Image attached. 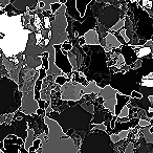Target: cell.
<instances>
[{
  "mask_svg": "<svg viewBox=\"0 0 153 153\" xmlns=\"http://www.w3.org/2000/svg\"><path fill=\"white\" fill-rule=\"evenodd\" d=\"M138 142L140 146L134 149V153H153V144L147 140L144 135L138 140Z\"/></svg>",
  "mask_w": 153,
  "mask_h": 153,
  "instance_id": "obj_23",
  "label": "cell"
},
{
  "mask_svg": "<svg viewBox=\"0 0 153 153\" xmlns=\"http://www.w3.org/2000/svg\"><path fill=\"white\" fill-rule=\"evenodd\" d=\"M97 2H104V3H109V4H112V5H115L117 7H121V1L119 0H97Z\"/></svg>",
  "mask_w": 153,
  "mask_h": 153,
  "instance_id": "obj_35",
  "label": "cell"
},
{
  "mask_svg": "<svg viewBox=\"0 0 153 153\" xmlns=\"http://www.w3.org/2000/svg\"><path fill=\"white\" fill-rule=\"evenodd\" d=\"M36 138H37V135H36V133H35V131L32 128H28V136L25 140V145H24L26 150H30V147L34 145V142Z\"/></svg>",
  "mask_w": 153,
  "mask_h": 153,
  "instance_id": "obj_28",
  "label": "cell"
},
{
  "mask_svg": "<svg viewBox=\"0 0 153 153\" xmlns=\"http://www.w3.org/2000/svg\"><path fill=\"white\" fill-rule=\"evenodd\" d=\"M129 133H130V130H124V131L119 132L117 134H111L110 138L113 144H117V143L121 142V140H126L128 137V135H129Z\"/></svg>",
  "mask_w": 153,
  "mask_h": 153,
  "instance_id": "obj_27",
  "label": "cell"
},
{
  "mask_svg": "<svg viewBox=\"0 0 153 153\" xmlns=\"http://www.w3.org/2000/svg\"><path fill=\"white\" fill-rule=\"evenodd\" d=\"M132 47L135 49L138 59H143V58L149 57L150 55H152V49L147 44H145L144 46H132Z\"/></svg>",
  "mask_w": 153,
  "mask_h": 153,
  "instance_id": "obj_25",
  "label": "cell"
},
{
  "mask_svg": "<svg viewBox=\"0 0 153 153\" xmlns=\"http://www.w3.org/2000/svg\"><path fill=\"white\" fill-rule=\"evenodd\" d=\"M38 103H39V107H40V108L45 109V110H46V101L40 99V100L38 101Z\"/></svg>",
  "mask_w": 153,
  "mask_h": 153,
  "instance_id": "obj_46",
  "label": "cell"
},
{
  "mask_svg": "<svg viewBox=\"0 0 153 153\" xmlns=\"http://www.w3.org/2000/svg\"><path fill=\"white\" fill-rule=\"evenodd\" d=\"M149 131H150V133H153V126H150V127H149Z\"/></svg>",
  "mask_w": 153,
  "mask_h": 153,
  "instance_id": "obj_52",
  "label": "cell"
},
{
  "mask_svg": "<svg viewBox=\"0 0 153 153\" xmlns=\"http://www.w3.org/2000/svg\"><path fill=\"white\" fill-rule=\"evenodd\" d=\"M40 108L39 107L38 101L35 99V92L30 91L27 94H23V98H22V105L20 111L28 115L36 114L37 110Z\"/></svg>",
  "mask_w": 153,
  "mask_h": 153,
  "instance_id": "obj_14",
  "label": "cell"
},
{
  "mask_svg": "<svg viewBox=\"0 0 153 153\" xmlns=\"http://www.w3.org/2000/svg\"><path fill=\"white\" fill-rule=\"evenodd\" d=\"M92 2V0H76V9L80 12L82 17H84L87 12V7L90 3Z\"/></svg>",
  "mask_w": 153,
  "mask_h": 153,
  "instance_id": "obj_26",
  "label": "cell"
},
{
  "mask_svg": "<svg viewBox=\"0 0 153 153\" xmlns=\"http://www.w3.org/2000/svg\"><path fill=\"white\" fill-rule=\"evenodd\" d=\"M23 92L10 76H0V115L14 114L20 110Z\"/></svg>",
  "mask_w": 153,
  "mask_h": 153,
  "instance_id": "obj_3",
  "label": "cell"
},
{
  "mask_svg": "<svg viewBox=\"0 0 153 153\" xmlns=\"http://www.w3.org/2000/svg\"><path fill=\"white\" fill-rule=\"evenodd\" d=\"M28 122L24 119H14L11 124H0V142H3L4 138L10 134H15L25 142L28 136Z\"/></svg>",
  "mask_w": 153,
  "mask_h": 153,
  "instance_id": "obj_9",
  "label": "cell"
},
{
  "mask_svg": "<svg viewBox=\"0 0 153 153\" xmlns=\"http://www.w3.org/2000/svg\"><path fill=\"white\" fill-rule=\"evenodd\" d=\"M147 45H149V46L151 47V49H152V58H153V41L152 40H149V41H147V43H146Z\"/></svg>",
  "mask_w": 153,
  "mask_h": 153,
  "instance_id": "obj_49",
  "label": "cell"
},
{
  "mask_svg": "<svg viewBox=\"0 0 153 153\" xmlns=\"http://www.w3.org/2000/svg\"><path fill=\"white\" fill-rule=\"evenodd\" d=\"M131 98H134V99H142L143 98V94H140V92H138V91H136V90H134L133 92L131 94Z\"/></svg>",
  "mask_w": 153,
  "mask_h": 153,
  "instance_id": "obj_44",
  "label": "cell"
},
{
  "mask_svg": "<svg viewBox=\"0 0 153 153\" xmlns=\"http://www.w3.org/2000/svg\"><path fill=\"white\" fill-rule=\"evenodd\" d=\"M150 127V126H149ZM149 127H145L142 129V132L143 134H144L145 138H146L147 140H149L150 143H152L153 144V133H150V131H149Z\"/></svg>",
  "mask_w": 153,
  "mask_h": 153,
  "instance_id": "obj_31",
  "label": "cell"
},
{
  "mask_svg": "<svg viewBox=\"0 0 153 153\" xmlns=\"http://www.w3.org/2000/svg\"><path fill=\"white\" fill-rule=\"evenodd\" d=\"M94 128L99 130H103V131H106L107 132V127L105 124H98V125H94Z\"/></svg>",
  "mask_w": 153,
  "mask_h": 153,
  "instance_id": "obj_45",
  "label": "cell"
},
{
  "mask_svg": "<svg viewBox=\"0 0 153 153\" xmlns=\"http://www.w3.org/2000/svg\"><path fill=\"white\" fill-rule=\"evenodd\" d=\"M56 51V60L55 63L62 71L65 74H67V76L72 78V72H74V67H72L71 63L69 61L68 56L64 55L63 51H62V44H56L53 45Z\"/></svg>",
  "mask_w": 153,
  "mask_h": 153,
  "instance_id": "obj_12",
  "label": "cell"
},
{
  "mask_svg": "<svg viewBox=\"0 0 153 153\" xmlns=\"http://www.w3.org/2000/svg\"><path fill=\"white\" fill-rule=\"evenodd\" d=\"M56 19L51 22V44H62L68 40L69 36L67 33V16H66V5L63 4L60 10L55 14Z\"/></svg>",
  "mask_w": 153,
  "mask_h": 153,
  "instance_id": "obj_7",
  "label": "cell"
},
{
  "mask_svg": "<svg viewBox=\"0 0 153 153\" xmlns=\"http://www.w3.org/2000/svg\"><path fill=\"white\" fill-rule=\"evenodd\" d=\"M105 41H106V47H104V48L106 53H110L114 48H121L123 46L122 43L117 39V37L110 32H108L107 36L105 37Z\"/></svg>",
  "mask_w": 153,
  "mask_h": 153,
  "instance_id": "obj_20",
  "label": "cell"
},
{
  "mask_svg": "<svg viewBox=\"0 0 153 153\" xmlns=\"http://www.w3.org/2000/svg\"><path fill=\"white\" fill-rule=\"evenodd\" d=\"M142 64H143V59H138L137 61L134 64H132L130 67H131V69H137V68H140V66H142Z\"/></svg>",
  "mask_w": 153,
  "mask_h": 153,
  "instance_id": "obj_42",
  "label": "cell"
},
{
  "mask_svg": "<svg viewBox=\"0 0 153 153\" xmlns=\"http://www.w3.org/2000/svg\"><path fill=\"white\" fill-rule=\"evenodd\" d=\"M140 117H134V119L130 120V121H128V122H124V123L117 121V123H115V127H114V129L112 130L111 134H117L119 132L124 131V130L133 129V128H135L136 126L138 125V123H140ZM111 134H110V135H111Z\"/></svg>",
  "mask_w": 153,
  "mask_h": 153,
  "instance_id": "obj_18",
  "label": "cell"
},
{
  "mask_svg": "<svg viewBox=\"0 0 153 153\" xmlns=\"http://www.w3.org/2000/svg\"><path fill=\"white\" fill-rule=\"evenodd\" d=\"M109 32L112 33V34L114 35L115 37H117V39L120 41V42L122 43V45H127V42H126L125 39H124L123 37H122V35H121V33H120V30H117V32H113V30H109Z\"/></svg>",
  "mask_w": 153,
  "mask_h": 153,
  "instance_id": "obj_34",
  "label": "cell"
},
{
  "mask_svg": "<svg viewBox=\"0 0 153 153\" xmlns=\"http://www.w3.org/2000/svg\"><path fill=\"white\" fill-rule=\"evenodd\" d=\"M119 1H121V0H119Z\"/></svg>",
  "mask_w": 153,
  "mask_h": 153,
  "instance_id": "obj_54",
  "label": "cell"
},
{
  "mask_svg": "<svg viewBox=\"0 0 153 153\" xmlns=\"http://www.w3.org/2000/svg\"><path fill=\"white\" fill-rule=\"evenodd\" d=\"M12 3L21 15L26 14L28 11H36L39 7V0H14Z\"/></svg>",
  "mask_w": 153,
  "mask_h": 153,
  "instance_id": "obj_16",
  "label": "cell"
},
{
  "mask_svg": "<svg viewBox=\"0 0 153 153\" xmlns=\"http://www.w3.org/2000/svg\"><path fill=\"white\" fill-rule=\"evenodd\" d=\"M85 86L74 81H70L61 87V99L63 101H80L83 97Z\"/></svg>",
  "mask_w": 153,
  "mask_h": 153,
  "instance_id": "obj_11",
  "label": "cell"
},
{
  "mask_svg": "<svg viewBox=\"0 0 153 153\" xmlns=\"http://www.w3.org/2000/svg\"><path fill=\"white\" fill-rule=\"evenodd\" d=\"M39 7H41L42 10H44L45 7V3L43 2V1H39Z\"/></svg>",
  "mask_w": 153,
  "mask_h": 153,
  "instance_id": "obj_51",
  "label": "cell"
},
{
  "mask_svg": "<svg viewBox=\"0 0 153 153\" xmlns=\"http://www.w3.org/2000/svg\"><path fill=\"white\" fill-rule=\"evenodd\" d=\"M144 72L140 68L130 69L125 72H115L111 76L110 86L125 96H131L134 90L140 85V81L144 78Z\"/></svg>",
  "mask_w": 153,
  "mask_h": 153,
  "instance_id": "obj_6",
  "label": "cell"
},
{
  "mask_svg": "<svg viewBox=\"0 0 153 153\" xmlns=\"http://www.w3.org/2000/svg\"><path fill=\"white\" fill-rule=\"evenodd\" d=\"M62 3H60V2H57V3H53V4L51 5V12H53V14H56L58 11L60 10V7H62Z\"/></svg>",
  "mask_w": 153,
  "mask_h": 153,
  "instance_id": "obj_38",
  "label": "cell"
},
{
  "mask_svg": "<svg viewBox=\"0 0 153 153\" xmlns=\"http://www.w3.org/2000/svg\"><path fill=\"white\" fill-rule=\"evenodd\" d=\"M25 27L23 22V15L9 16L4 11L0 14V37L11 33L21 30Z\"/></svg>",
  "mask_w": 153,
  "mask_h": 153,
  "instance_id": "obj_10",
  "label": "cell"
},
{
  "mask_svg": "<svg viewBox=\"0 0 153 153\" xmlns=\"http://www.w3.org/2000/svg\"><path fill=\"white\" fill-rule=\"evenodd\" d=\"M20 153H39L38 151H34V152H30V151H27L25 149V147H24V145H22L21 147H20Z\"/></svg>",
  "mask_w": 153,
  "mask_h": 153,
  "instance_id": "obj_47",
  "label": "cell"
},
{
  "mask_svg": "<svg viewBox=\"0 0 153 153\" xmlns=\"http://www.w3.org/2000/svg\"><path fill=\"white\" fill-rule=\"evenodd\" d=\"M121 53L123 55L124 59H125L126 65L131 66L138 60L137 53H136L135 49L131 46V45H123L121 47Z\"/></svg>",
  "mask_w": 153,
  "mask_h": 153,
  "instance_id": "obj_17",
  "label": "cell"
},
{
  "mask_svg": "<svg viewBox=\"0 0 153 153\" xmlns=\"http://www.w3.org/2000/svg\"><path fill=\"white\" fill-rule=\"evenodd\" d=\"M45 124L48 126V135L44 133L38 136L42 140V152L41 153H79L80 147L76 140L64 133L62 127L53 119L44 117Z\"/></svg>",
  "mask_w": 153,
  "mask_h": 153,
  "instance_id": "obj_2",
  "label": "cell"
},
{
  "mask_svg": "<svg viewBox=\"0 0 153 153\" xmlns=\"http://www.w3.org/2000/svg\"><path fill=\"white\" fill-rule=\"evenodd\" d=\"M146 12H147V13L149 14V15L151 16V17L153 18V0H152V7H151L150 10H148V11H146Z\"/></svg>",
  "mask_w": 153,
  "mask_h": 153,
  "instance_id": "obj_50",
  "label": "cell"
},
{
  "mask_svg": "<svg viewBox=\"0 0 153 153\" xmlns=\"http://www.w3.org/2000/svg\"><path fill=\"white\" fill-rule=\"evenodd\" d=\"M117 106H115V117H119L121 111L123 110V108L125 106H127L130 103V100H131V97L130 96H125V94H122L121 92L117 91Z\"/></svg>",
  "mask_w": 153,
  "mask_h": 153,
  "instance_id": "obj_21",
  "label": "cell"
},
{
  "mask_svg": "<svg viewBox=\"0 0 153 153\" xmlns=\"http://www.w3.org/2000/svg\"><path fill=\"white\" fill-rule=\"evenodd\" d=\"M125 153H134V145L132 142H130L128 144L127 148L125 149Z\"/></svg>",
  "mask_w": 153,
  "mask_h": 153,
  "instance_id": "obj_41",
  "label": "cell"
},
{
  "mask_svg": "<svg viewBox=\"0 0 153 153\" xmlns=\"http://www.w3.org/2000/svg\"><path fill=\"white\" fill-rule=\"evenodd\" d=\"M102 88L98 85L96 81H89V84L83 89V94H100Z\"/></svg>",
  "mask_w": 153,
  "mask_h": 153,
  "instance_id": "obj_24",
  "label": "cell"
},
{
  "mask_svg": "<svg viewBox=\"0 0 153 153\" xmlns=\"http://www.w3.org/2000/svg\"><path fill=\"white\" fill-rule=\"evenodd\" d=\"M47 117L57 122L65 134L68 130L74 129L82 140L94 128V124H91L94 114L85 110L81 104L69 107L61 113L51 111L47 113Z\"/></svg>",
  "mask_w": 153,
  "mask_h": 153,
  "instance_id": "obj_1",
  "label": "cell"
},
{
  "mask_svg": "<svg viewBox=\"0 0 153 153\" xmlns=\"http://www.w3.org/2000/svg\"><path fill=\"white\" fill-rule=\"evenodd\" d=\"M37 114L39 115V117H45L47 115V112L45 109H42V108H39L38 110H37Z\"/></svg>",
  "mask_w": 153,
  "mask_h": 153,
  "instance_id": "obj_43",
  "label": "cell"
},
{
  "mask_svg": "<svg viewBox=\"0 0 153 153\" xmlns=\"http://www.w3.org/2000/svg\"><path fill=\"white\" fill-rule=\"evenodd\" d=\"M138 125H140L142 128L149 127V126H151L150 120H140V123H138Z\"/></svg>",
  "mask_w": 153,
  "mask_h": 153,
  "instance_id": "obj_40",
  "label": "cell"
},
{
  "mask_svg": "<svg viewBox=\"0 0 153 153\" xmlns=\"http://www.w3.org/2000/svg\"><path fill=\"white\" fill-rule=\"evenodd\" d=\"M43 26H44V28H49V30L51 28V21L49 19V17H44V19H43Z\"/></svg>",
  "mask_w": 153,
  "mask_h": 153,
  "instance_id": "obj_39",
  "label": "cell"
},
{
  "mask_svg": "<svg viewBox=\"0 0 153 153\" xmlns=\"http://www.w3.org/2000/svg\"><path fill=\"white\" fill-rule=\"evenodd\" d=\"M70 81H72L71 78L67 76V74H63V76H56L55 83L58 84V85H60L62 87V86L65 85L66 83H68V82H70Z\"/></svg>",
  "mask_w": 153,
  "mask_h": 153,
  "instance_id": "obj_29",
  "label": "cell"
},
{
  "mask_svg": "<svg viewBox=\"0 0 153 153\" xmlns=\"http://www.w3.org/2000/svg\"><path fill=\"white\" fill-rule=\"evenodd\" d=\"M5 152L4 153H19L20 147L25 145V142L21 137H18L15 134H10L3 140Z\"/></svg>",
  "mask_w": 153,
  "mask_h": 153,
  "instance_id": "obj_15",
  "label": "cell"
},
{
  "mask_svg": "<svg viewBox=\"0 0 153 153\" xmlns=\"http://www.w3.org/2000/svg\"><path fill=\"white\" fill-rule=\"evenodd\" d=\"M84 38L86 40V45H101V40H100V35H99L98 30L94 28V30H90L84 35Z\"/></svg>",
  "mask_w": 153,
  "mask_h": 153,
  "instance_id": "obj_22",
  "label": "cell"
},
{
  "mask_svg": "<svg viewBox=\"0 0 153 153\" xmlns=\"http://www.w3.org/2000/svg\"><path fill=\"white\" fill-rule=\"evenodd\" d=\"M140 85L145 87H153V79H142Z\"/></svg>",
  "mask_w": 153,
  "mask_h": 153,
  "instance_id": "obj_37",
  "label": "cell"
},
{
  "mask_svg": "<svg viewBox=\"0 0 153 153\" xmlns=\"http://www.w3.org/2000/svg\"><path fill=\"white\" fill-rule=\"evenodd\" d=\"M117 89L111 87L110 85H107L106 87L102 88L100 94H99V96L104 99V104H103L104 107L107 110L110 111L113 115L115 113V106H117Z\"/></svg>",
  "mask_w": 153,
  "mask_h": 153,
  "instance_id": "obj_13",
  "label": "cell"
},
{
  "mask_svg": "<svg viewBox=\"0 0 153 153\" xmlns=\"http://www.w3.org/2000/svg\"><path fill=\"white\" fill-rule=\"evenodd\" d=\"M79 44H80V46H81V47H83L84 45H86V40H85V38H84V37H80V38H79Z\"/></svg>",
  "mask_w": 153,
  "mask_h": 153,
  "instance_id": "obj_48",
  "label": "cell"
},
{
  "mask_svg": "<svg viewBox=\"0 0 153 153\" xmlns=\"http://www.w3.org/2000/svg\"><path fill=\"white\" fill-rule=\"evenodd\" d=\"M126 17V12L121 7H117L112 4H106L101 9L99 14L97 15L98 22L101 23L107 30H111L122 18Z\"/></svg>",
  "mask_w": 153,
  "mask_h": 153,
  "instance_id": "obj_8",
  "label": "cell"
},
{
  "mask_svg": "<svg viewBox=\"0 0 153 153\" xmlns=\"http://www.w3.org/2000/svg\"><path fill=\"white\" fill-rule=\"evenodd\" d=\"M106 131L94 129L82 140L80 153H119Z\"/></svg>",
  "mask_w": 153,
  "mask_h": 153,
  "instance_id": "obj_4",
  "label": "cell"
},
{
  "mask_svg": "<svg viewBox=\"0 0 153 153\" xmlns=\"http://www.w3.org/2000/svg\"><path fill=\"white\" fill-rule=\"evenodd\" d=\"M151 40H152V41H153V36H152V37H151Z\"/></svg>",
  "mask_w": 153,
  "mask_h": 153,
  "instance_id": "obj_53",
  "label": "cell"
},
{
  "mask_svg": "<svg viewBox=\"0 0 153 153\" xmlns=\"http://www.w3.org/2000/svg\"><path fill=\"white\" fill-rule=\"evenodd\" d=\"M38 70H39V79H40V80L46 79V78H47V70L43 67V65L40 66V67L38 68Z\"/></svg>",
  "mask_w": 153,
  "mask_h": 153,
  "instance_id": "obj_36",
  "label": "cell"
},
{
  "mask_svg": "<svg viewBox=\"0 0 153 153\" xmlns=\"http://www.w3.org/2000/svg\"><path fill=\"white\" fill-rule=\"evenodd\" d=\"M72 48H74V44H72L71 41L67 40L65 41L64 43H62V51H71Z\"/></svg>",
  "mask_w": 153,
  "mask_h": 153,
  "instance_id": "obj_32",
  "label": "cell"
},
{
  "mask_svg": "<svg viewBox=\"0 0 153 153\" xmlns=\"http://www.w3.org/2000/svg\"><path fill=\"white\" fill-rule=\"evenodd\" d=\"M65 5H66V14L68 16H70L74 20L80 22H83L85 20L81 16V14L78 11V9H76V0H67Z\"/></svg>",
  "mask_w": 153,
  "mask_h": 153,
  "instance_id": "obj_19",
  "label": "cell"
},
{
  "mask_svg": "<svg viewBox=\"0 0 153 153\" xmlns=\"http://www.w3.org/2000/svg\"><path fill=\"white\" fill-rule=\"evenodd\" d=\"M123 27H125V18H122V19L120 20V21L117 22V23L115 24L112 28H111V30H113V32H117V30H121Z\"/></svg>",
  "mask_w": 153,
  "mask_h": 153,
  "instance_id": "obj_33",
  "label": "cell"
},
{
  "mask_svg": "<svg viewBox=\"0 0 153 153\" xmlns=\"http://www.w3.org/2000/svg\"><path fill=\"white\" fill-rule=\"evenodd\" d=\"M42 146H43L42 140H41L39 137H37L36 140H35V142H34V145H33V146L30 148V150H27V151H30V152H34V151H38V150H39V148H41V147H42Z\"/></svg>",
  "mask_w": 153,
  "mask_h": 153,
  "instance_id": "obj_30",
  "label": "cell"
},
{
  "mask_svg": "<svg viewBox=\"0 0 153 153\" xmlns=\"http://www.w3.org/2000/svg\"><path fill=\"white\" fill-rule=\"evenodd\" d=\"M32 32L33 30L30 28L24 27L21 30H17V32L0 37L1 53H3L9 59L24 53Z\"/></svg>",
  "mask_w": 153,
  "mask_h": 153,
  "instance_id": "obj_5",
  "label": "cell"
}]
</instances>
